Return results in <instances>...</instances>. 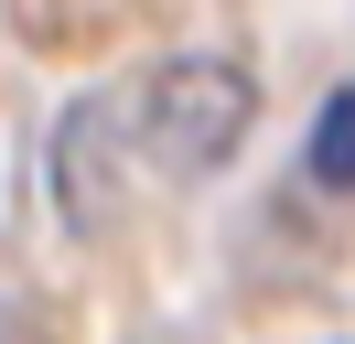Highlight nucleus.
Here are the masks:
<instances>
[{"mask_svg": "<svg viewBox=\"0 0 355 344\" xmlns=\"http://www.w3.org/2000/svg\"><path fill=\"white\" fill-rule=\"evenodd\" d=\"M302 172L323 194H355V86H334L323 108H312V150H302Z\"/></svg>", "mask_w": 355, "mask_h": 344, "instance_id": "f03ea898", "label": "nucleus"}, {"mask_svg": "<svg viewBox=\"0 0 355 344\" xmlns=\"http://www.w3.org/2000/svg\"><path fill=\"white\" fill-rule=\"evenodd\" d=\"M248 108H259L248 64H226V54H173V64H151V76L119 97V129L140 140L151 172L194 183V172H216L226 150L248 140Z\"/></svg>", "mask_w": 355, "mask_h": 344, "instance_id": "f257e3e1", "label": "nucleus"}, {"mask_svg": "<svg viewBox=\"0 0 355 344\" xmlns=\"http://www.w3.org/2000/svg\"><path fill=\"white\" fill-rule=\"evenodd\" d=\"M0 344H33V312H11V301H0Z\"/></svg>", "mask_w": 355, "mask_h": 344, "instance_id": "7ed1b4c3", "label": "nucleus"}]
</instances>
